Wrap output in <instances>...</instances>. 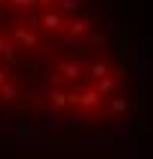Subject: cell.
<instances>
[{
	"label": "cell",
	"instance_id": "4",
	"mask_svg": "<svg viewBox=\"0 0 153 159\" xmlns=\"http://www.w3.org/2000/svg\"><path fill=\"white\" fill-rule=\"evenodd\" d=\"M83 6H86L83 0H55V12H61V16H71V19L83 12Z\"/></svg>",
	"mask_w": 153,
	"mask_h": 159
},
{
	"label": "cell",
	"instance_id": "11",
	"mask_svg": "<svg viewBox=\"0 0 153 159\" xmlns=\"http://www.w3.org/2000/svg\"><path fill=\"white\" fill-rule=\"evenodd\" d=\"M6 3H16L21 9H37V0H6Z\"/></svg>",
	"mask_w": 153,
	"mask_h": 159
},
{
	"label": "cell",
	"instance_id": "1",
	"mask_svg": "<svg viewBox=\"0 0 153 159\" xmlns=\"http://www.w3.org/2000/svg\"><path fill=\"white\" fill-rule=\"evenodd\" d=\"M40 28H43L46 34H61V31H64V16L55 12V9H43V12H40Z\"/></svg>",
	"mask_w": 153,
	"mask_h": 159
},
{
	"label": "cell",
	"instance_id": "6",
	"mask_svg": "<svg viewBox=\"0 0 153 159\" xmlns=\"http://www.w3.org/2000/svg\"><path fill=\"white\" fill-rule=\"evenodd\" d=\"M71 101H76L80 107H98V104H101V95H98L95 89H86V92H80V95H71Z\"/></svg>",
	"mask_w": 153,
	"mask_h": 159
},
{
	"label": "cell",
	"instance_id": "9",
	"mask_svg": "<svg viewBox=\"0 0 153 159\" xmlns=\"http://www.w3.org/2000/svg\"><path fill=\"white\" fill-rule=\"evenodd\" d=\"M0 95H3L6 101H12L19 92H16V86H12V83H0Z\"/></svg>",
	"mask_w": 153,
	"mask_h": 159
},
{
	"label": "cell",
	"instance_id": "2",
	"mask_svg": "<svg viewBox=\"0 0 153 159\" xmlns=\"http://www.w3.org/2000/svg\"><path fill=\"white\" fill-rule=\"evenodd\" d=\"M12 37H16V43H19L21 49H37V43H40L37 28H21V25H16L12 28Z\"/></svg>",
	"mask_w": 153,
	"mask_h": 159
},
{
	"label": "cell",
	"instance_id": "3",
	"mask_svg": "<svg viewBox=\"0 0 153 159\" xmlns=\"http://www.w3.org/2000/svg\"><path fill=\"white\" fill-rule=\"evenodd\" d=\"M83 67H86V61H80V58L58 61V70H61V77H64V80H76L80 74H83Z\"/></svg>",
	"mask_w": 153,
	"mask_h": 159
},
{
	"label": "cell",
	"instance_id": "8",
	"mask_svg": "<svg viewBox=\"0 0 153 159\" xmlns=\"http://www.w3.org/2000/svg\"><path fill=\"white\" fill-rule=\"evenodd\" d=\"M114 89H116V77H114V74H107V77L95 80V92H98V95H110Z\"/></svg>",
	"mask_w": 153,
	"mask_h": 159
},
{
	"label": "cell",
	"instance_id": "7",
	"mask_svg": "<svg viewBox=\"0 0 153 159\" xmlns=\"http://www.w3.org/2000/svg\"><path fill=\"white\" fill-rule=\"evenodd\" d=\"M107 74H114V70H110V61H104V58H92L89 61V77L92 80H101V77H107Z\"/></svg>",
	"mask_w": 153,
	"mask_h": 159
},
{
	"label": "cell",
	"instance_id": "5",
	"mask_svg": "<svg viewBox=\"0 0 153 159\" xmlns=\"http://www.w3.org/2000/svg\"><path fill=\"white\" fill-rule=\"evenodd\" d=\"M64 28H67V34H74V37H86V34H89V28H92V21H86L83 16H74Z\"/></svg>",
	"mask_w": 153,
	"mask_h": 159
},
{
	"label": "cell",
	"instance_id": "10",
	"mask_svg": "<svg viewBox=\"0 0 153 159\" xmlns=\"http://www.w3.org/2000/svg\"><path fill=\"white\" fill-rule=\"evenodd\" d=\"M126 110V98H114L110 101V113H123Z\"/></svg>",
	"mask_w": 153,
	"mask_h": 159
},
{
	"label": "cell",
	"instance_id": "13",
	"mask_svg": "<svg viewBox=\"0 0 153 159\" xmlns=\"http://www.w3.org/2000/svg\"><path fill=\"white\" fill-rule=\"evenodd\" d=\"M0 6H6V0H0Z\"/></svg>",
	"mask_w": 153,
	"mask_h": 159
},
{
	"label": "cell",
	"instance_id": "12",
	"mask_svg": "<svg viewBox=\"0 0 153 159\" xmlns=\"http://www.w3.org/2000/svg\"><path fill=\"white\" fill-rule=\"evenodd\" d=\"M52 3H55V0H37V6H40V9H49Z\"/></svg>",
	"mask_w": 153,
	"mask_h": 159
}]
</instances>
